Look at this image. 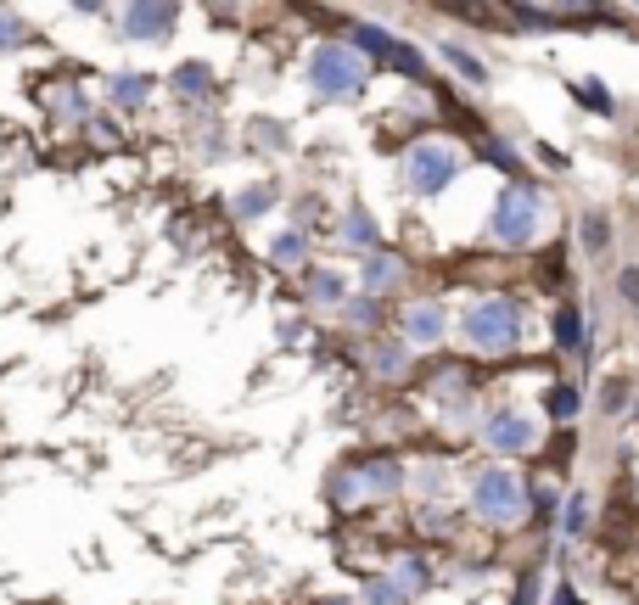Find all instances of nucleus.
<instances>
[{"mask_svg": "<svg viewBox=\"0 0 639 605\" xmlns=\"http://www.w3.org/2000/svg\"><path fill=\"white\" fill-rule=\"evenodd\" d=\"M471 510L483 521H494V527H516L527 510V482L516 471H505V465H488V471L471 477Z\"/></svg>", "mask_w": 639, "mask_h": 605, "instance_id": "nucleus-1", "label": "nucleus"}, {"mask_svg": "<svg viewBox=\"0 0 639 605\" xmlns=\"http://www.w3.org/2000/svg\"><path fill=\"white\" fill-rule=\"evenodd\" d=\"M309 85H314L320 101L359 96V85H365V62H359L348 45L326 40V45H314V57H309Z\"/></svg>", "mask_w": 639, "mask_h": 605, "instance_id": "nucleus-2", "label": "nucleus"}, {"mask_svg": "<svg viewBox=\"0 0 639 605\" xmlns=\"http://www.w3.org/2000/svg\"><path fill=\"white\" fill-rule=\"evenodd\" d=\"M466 337L483 353H505L522 342V309L511 297H483L477 309H466Z\"/></svg>", "mask_w": 639, "mask_h": 605, "instance_id": "nucleus-3", "label": "nucleus"}, {"mask_svg": "<svg viewBox=\"0 0 639 605\" xmlns=\"http://www.w3.org/2000/svg\"><path fill=\"white\" fill-rule=\"evenodd\" d=\"M539 213H544V202L533 185H505L494 202V236L505 247H527V241L539 236Z\"/></svg>", "mask_w": 639, "mask_h": 605, "instance_id": "nucleus-4", "label": "nucleus"}, {"mask_svg": "<svg viewBox=\"0 0 639 605\" xmlns=\"http://www.w3.org/2000/svg\"><path fill=\"white\" fill-rule=\"evenodd\" d=\"M460 174V152L455 146H410V157H404V180H410V191H421V197H432V191H443V185Z\"/></svg>", "mask_w": 639, "mask_h": 605, "instance_id": "nucleus-5", "label": "nucleus"}, {"mask_svg": "<svg viewBox=\"0 0 639 605\" xmlns=\"http://www.w3.org/2000/svg\"><path fill=\"white\" fill-rule=\"evenodd\" d=\"M483 443L494 454H522V449H533V443H539V426L527 421L522 409H494V415H488V426H483Z\"/></svg>", "mask_w": 639, "mask_h": 605, "instance_id": "nucleus-6", "label": "nucleus"}, {"mask_svg": "<svg viewBox=\"0 0 639 605\" xmlns=\"http://www.w3.org/2000/svg\"><path fill=\"white\" fill-rule=\"evenodd\" d=\"M174 23H180L174 6H129L124 12V34L129 40H146V45H163L174 34Z\"/></svg>", "mask_w": 639, "mask_h": 605, "instance_id": "nucleus-7", "label": "nucleus"}, {"mask_svg": "<svg viewBox=\"0 0 639 605\" xmlns=\"http://www.w3.org/2000/svg\"><path fill=\"white\" fill-rule=\"evenodd\" d=\"M354 471H359V482H365V499H387V493L404 488V465L387 460V454H376V460L354 465Z\"/></svg>", "mask_w": 639, "mask_h": 605, "instance_id": "nucleus-8", "label": "nucleus"}, {"mask_svg": "<svg viewBox=\"0 0 639 605\" xmlns=\"http://www.w3.org/2000/svg\"><path fill=\"white\" fill-rule=\"evenodd\" d=\"M443 325H449V314H443L438 303H415V309H404V342L426 348V342L443 337Z\"/></svg>", "mask_w": 639, "mask_h": 605, "instance_id": "nucleus-9", "label": "nucleus"}, {"mask_svg": "<svg viewBox=\"0 0 639 605\" xmlns=\"http://www.w3.org/2000/svg\"><path fill=\"white\" fill-rule=\"evenodd\" d=\"M398 281H404V264H398L393 253H370L365 258V297L387 292V286H398Z\"/></svg>", "mask_w": 639, "mask_h": 605, "instance_id": "nucleus-10", "label": "nucleus"}, {"mask_svg": "<svg viewBox=\"0 0 639 605\" xmlns=\"http://www.w3.org/2000/svg\"><path fill=\"white\" fill-rule=\"evenodd\" d=\"M426 583H432V572H426V561H421V555H404V561L393 566V589L404 594V600L426 594Z\"/></svg>", "mask_w": 639, "mask_h": 605, "instance_id": "nucleus-11", "label": "nucleus"}, {"mask_svg": "<svg viewBox=\"0 0 639 605\" xmlns=\"http://www.w3.org/2000/svg\"><path fill=\"white\" fill-rule=\"evenodd\" d=\"M174 90H180L185 101H202V96H213V68H208V62H185V68L174 73Z\"/></svg>", "mask_w": 639, "mask_h": 605, "instance_id": "nucleus-12", "label": "nucleus"}, {"mask_svg": "<svg viewBox=\"0 0 639 605\" xmlns=\"http://www.w3.org/2000/svg\"><path fill=\"white\" fill-rule=\"evenodd\" d=\"M107 96H113L118 107H141V101L152 96V79H146V73H118L113 85H107Z\"/></svg>", "mask_w": 639, "mask_h": 605, "instance_id": "nucleus-13", "label": "nucleus"}, {"mask_svg": "<svg viewBox=\"0 0 639 605\" xmlns=\"http://www.w3.org/2000/svg\"><path fill=\"white\" fill-rule=\"evenodd\" d=\"M342 241H348V247H382V230H376V219H370L365 208H348V225H342Z\"/></svg>", "mask_w": 639, "mask_h": 605, "instance_id": "nucleus-14", "label": "nucleus"}, {"mask_svg": "<svg viewBox=\"0 0 639 605\" xmlns=\"http://www.w3.org/2000/svg\"><path fill=\"white\" fill-rule=\"evenodd\" d=\"M270 208H275V191H270V185H253V191H242V197L230 202V213H236L242 225H247V219H264Z\"/></svg>", "mask_w": 639, "mask_h": 605, "instance_id": "nucleus-15", "label": "nucleus"}, {"mask_svg": "<svg viewBox=\"0 0 639 605\" xmlns=\"http://www.w3.org/2000/svg\"><path fill=\"white\" fill-rule=\"evenodd\" d=\"M370 365H376V376L398 381V376H404V370H410V348H398V342H382V348H376V359H370Z\"/></svg>", "mask_w": 639, "mask_h": 605, "instance_id": "nucleus-16", "label": "nucleus"}, {"mask_svg": "<svg viewBox=\"0 0 639 605\" xmlns=\"http://www.w3.org/2000/svg\"><path fill=\"white\" fill-rule=\"evenodd\" d=\"M354 45H359V51H370V57H382V62L398 57V40H393V34H382V29H370V23H365V29H354Z\"/></svg>", "mask_w": 639, "mask_h": 605, "instance_id": "nucleus-17", "label": "nucleus"}, {"mask_svg": "<svg viewBox=\"0 0 639 605\" xmlns=\"http://www.w3.org/2000/svg\"><path fill=\"white\" fill-rule=\"evenodd\" d=\"M443 62H449V68L460 73V79H471V85H488V68L477 57H471V51H460V45H443Z\"/></svg>", "mask_w": 639, "mask_h": 605, "instance_id": "nucleus-18", "label": "nucleus"}, {"mask_svg": "<svg viewBox=\"0 0 639 605\" xmlns=\"http://www.w3.org/2000/svg\"><path fill=\"white\" fill-rule=\"evenodd\" d=\"M303 253H309V241L298 236V230H286V236H275V247H270V258L281 269H298L303 264Z\"/></svg>", "mask_w": 639, "mask_h": 605, "instance_id": "nucleus-19", "label": "nucleus"}, {"mask_svg": "<svg viewBox=\"0 0 639 605\" xmlns=\"http://www.w3.org/2000/svg\"><path fill=\"white\" fill-rule=\"evenodd\" d=\"M589 533V493H572L567 516H561V538H583Z\"/></svg>", "mask_w": 639, "mask_h": 605, "instance_id": "nucleus-20", "label": "nucleus"}, {"mask_svg": "<svg viewBox=\"0 0 639 605\" xmlns=\"http://www.w3.org/2000/svg\"><path fill=\"white\" fill-rule=\"evenodd\" d=\"M359 499H365L359 471H337V477H331V505H359Z\"/></svg>", "mask_w": 639, "mask_h": 605, "instance_id": "nucleus-21", "label": "nucleus"}, {"mask_svg": "<svg viewBox=\"0 0 639 605\" xmlns=\"http://www.w3.org/2000/svg\"><path fill=\"white\" fill-rule=\"evenodd\" d=\"M342 320L365 325V331H370V325L382 320V309H376V297H348V303H342Z\"/></svg>", "mask_w": 639, "mask_h": 605, "instance_id": "nucleus-22", "label": "nucleus"}, {"mask_svg": "<svg viewBox=\"0 0 639 605\" xmlns=\"http://www.w3.org/2000/svg\"><path fill=\"white\" fill-rule=\"evenodd\" d=\"M309 297L331 309V303H342V281L331 275V269H320V275H309Z\"/></svg>", "mask_w": 639, "mask_h": 605, "instance_id": "nucleus-23", "label": "nucleus"}, {"mask_svg": "<svg viewBox=\"0 0 639 605\" xmlns=\"http://www.w3.org/2000/svg\"><path fill=\"white\" fill-rule=\"evenodd\" d=\"M578 409H583L578 387H555V393H550V415H555V421H572Z\"/></svg>", "mask_w": 639, "mask_h": 605, "instance_id": "nucleus-24", "label": "nucleus"}, {"mask_svg": "<svg viewBox=\"0 0 639 605\" xmlns=\"http://www.w3.org/2000/svg\"><path fill=\"white\" fill-rule=\"evenodd\" d=\"M555 342H561V348H578V342H583V320H578V309H561V320H555Z\"/></svg>", "mask_w": 639, "mask_h": 605, "instance_id": "nucleus-25", "label": "nucleus"}, {"mask_svg": "<svg viewBox=\"0 0 639 605\" xmlns=\"http://www.w3.org/2000/svg\"><path fill=\"white\" fill-rule=\"evenodd\" d=\"M578 236H583V247H589V253H600V247L611 241V230H606V219H600V213H589V219L578 225Z\"/></svg>", "mask_w": 639, "mask_h": 605, "instance_id": "nucleus-26", "label": "nucleus"}, {"mask_svg": "<svg viewBox=\"0 0 639 605\" xmlns=\"http://www.w3.org/2000/svg\"><path fill=\"white\" fill-rule=\"evenodd\" d=\"M365 605H404V594L393 589V577H376V583H365Z\"/></svg>", "mask_w": 639, "mask_h": 605, "instance_id": "nucleus-27", "label": "nucleus"}, {"mask_svg": "<svg viewBox=\"0 0 639 605\" xmlns=\"http://www.w3.org/2000/svg\"><path fill=\"white\" fill-rule=\"evenodd\" d=\"M438 404H466V376H460V370L438 381Z\"/></svg>", "mask_w": 639, "mask_h": 605, "instance_id": "nucleus-28", "label": "nucleus"}, {"mask_svg": "<svg viewBox=\"0 0 639 605\" xmlns=\"http://www.w3.org/2000/svg\"><path fill=\"white\" fill-rule=\"evenodd\" d=\"M23 45V23L12 12H0V51H17Z\"/></svg>", "mask_w": 639, "mask_h": 605, "instance_id": "nucleus-29", "label": "nucleus"}, {"mask_svg": "<svg viewBox=\"0 0 639 605\" xmlns=\"http://www.w3.org/2000/svg\"><path fill=\"white\" fill-rule=\"evenodd\" d=\"M253 129H258V146H275V152L286 146V129H281V124H270V118H264V124H253Z\"/></svg>", "mask_w": 639, "mask_h": 605, "instance_id": "nucleus-30", "label": "nucleus"}, {"mask_svg": "<svg viewBox=\"0 0 639 605\" xmlns=\"http://www.w3.org/2000/svg\"><path fill=\"white\" fill-rule=\"evenodd\" d=\"M578 96L589 101V107H600V113H606V107H611V96H606V90L595 85V79H589V85H578Z\"/></svg>", "mask_w": 639, "mask_h": 605, "instance_id": "nucleus-31", "label": "nucleus"}, {"mask_svg": "<svg viewBox=\"0 0 639 605\" xmlns=\"http://www.w3.org/2000/svg\"><path fill=\"white\" fill-rule=\"evenodd\" d=\"M617 292H623L628 303L639 309V269H623V281H617Z\"/></svg>", "mask_w": 639, "mask_h": 605, "instance_id": "nucleus-32", "label": "nucleus"}, {"mask_svg": "<svg viewBox=\"0 0 639 605\" xmlns=\"http://www.w3.org/2000/svg\"><path fill=\"white\" fill-rule=\"evenodd\" d=\"M533 600H539V577H527V583H522V600H516V605H533Z\"/></svg>", "mask_w": 639, "mask_h": 605, "instance_id": "nucleus-33", "label": "nucleus"}, {"mask_svg": "<svg viewBox=\"0 0 639 605\" xmlns=\"http://www.w3.org/2000/svg\"><path fill=\"white\" fill-rule=\"evenodd\" d=\"M555 605H572V589H561V594H555Z\"/></svg>", "mask_w": 639, "mask_h": 605, "instance_id": "nucleus-34", "label": "nucleus"}, {"mask_svg": "<svg viewBox=\"0 0 639 605\" xmlns=\"http://www.w3.org/2000/svg\"><path fill=\"white\" fill-rule=\"evenodd\" d=\"M320 605H354V600H342V594H331V600H320Z\"/></svg>", "mask_w": 639, "mask_h": 605, "instance_id": "nucleus-35", "label": "nucleus"}]
</instances>
